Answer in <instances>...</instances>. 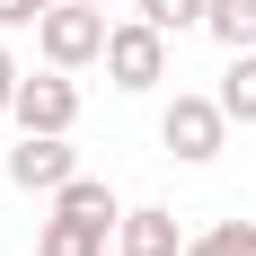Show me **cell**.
<instances>
[{
    "mask_svg": "<svg viewBox=\"0 0 256 256\" xmlns=\"http://www.w3.org/2000/svg\"><path fill=\"white\" fill-rule=\"evenodd\" d=\"M106 36H115V18L88 9V0H53L44 18H36V53H44L53 71H88V62H106Z\"/></svg>",
    "mask_w": 256,
    "mask_h": 256,
    "instance_id": "6da1fadb",
    "label": "cell"
},
{
    "mask_svg": "<svg viewBox=\"0 0 256 256\" xmlns=\"http://www.w3.org/2000/svg\"><path fill=\"white\" fill-rule=\"evenodd\" d=\"M106 238L115 230H88V221H62V212H53L44 238H36V256H106Z\"/></svg>",
    "mask_w": 256,
    "mask_h": 256,
    "instance_id": "9c48e42d",
    "label": "cell"
},
{
    "mask_svg": "<svg viewBox=\"0 0 256 256\" xmlns=\"http://www.w3.org/2000/svg\"><path fill=\"white\" fill-rule=\"evenodd\" d=\"M44 9H53V0H0V36H18V26H36Z\"/></svg>",
    "mask_w": 256,
    "mask_h": 256,
    "instance_id": "7c38bea8",
    "label": "cell"
},
{
    "mask_svg": "<svg viewBox=\"0 0 256 256\" xmlns=\"http://www.w3.org/2000/svg\"><path fill=\"white\" fill-rule=\"evenodd\" d=\"M88 9H124V0H88Z\"/></svg>",
    "mask_w": 256,
    "mask_h": 256,
    "instance_id": "9a60e30c",
    "label": "cell"
},
{
    "mask_svg": "<svg viewBox=\"0 0 256 256\" xmlns=\"http://www.w3.org/2000/svg\"><path fill=\"white\" fill-rule=\"evenodd\" d=\"M159 142H168V159L204 168V159H221V142H230V106H221V98H194V88H177V98L159 106Z\"/></svg>",
    "mask_w": 256,
    "mask_h": 256,
    "instance_id": "7a4b0ae2",
    "label": "cell"
},
{
    "mask_svg": "<svg viewBox=\"0 0 256 256\" xmlns=\"http://www.w3.org/2000/svg\"><path fill=\"white\" fill-rule=\"evenodd\" d=\"M186 256H221V248H212V230H204V238H186Z\"/></svg>",
    "mask_w": 256,
    "mask_h": 256,
    "instance_id": "5bb4252c",
    "label": "cell"
},
{
    "mask_svg": "<svg viewBox=\"0 0 256 256\" xmlns=\"http://www.w3.org/2000/svg\"><path fill=\"white\" fill-rule=\"evenodd\" d=\"M132 9H142L150 26H168V36H186V26H204V18H212V0H132Z\"/></svg>",
    "mask_w": 256,
    "mask_h": 256,
    "instance_id": "8fae6325",
    "label": "cell"
},
{
    "mask_svg": "<svg viewBox=\"0 0 256 256\" xmlns=\"http://www.w3.org/2000/svg\"><path fill=\"white\" fill-rule=\"evenodd\" d=\"M9 124L18 132H71L80 124V88H71V71H36V80H18V106H9Z\"/></svg>",
    "mask_w": 256,
    "mask_h": 256,
    "instance_id": "5b68a950",
    "label": "cell"
},
{
    "mask_svg": "<svg viewBox=\"0 0 256 256\" xmlns=\"http://www.w3.org/2000/svg\"><path fill=\"white\" fill-rule=\"evenodd\" d=\"M204 36H212L221 53H256V0H212Z\"/></svg>",
    "mask_w": 256,
    "mask_h": 256,
    "instance_id": "ba28073f",
    "label": "cell"
},
{
    "mask_svg": "<svg viewBox=\"0 0 256 256\" xmlns=\"http://www.w3.org/2000/svg\"><path fill=\"white\" fill-rule=\"evenodd\" d=\"M212 98L230 106V124H256V53H230V71H221Z\"/></svg>",
    "mask_w": 256,
    "mask_h": 256,
    "instance_id": "30bf717a",
    "label": "cell"
},
{
    "mask_svg": "<svg viewBox=\"0 0 256 256\" xmlns=\"http://www.w3.org/2000/svg\"><path fill=\"white\" fill-rule=\"evenodd\" d=\"M53 212H62V221H88V230H115V221H124V204H115L106 177H71L62 194H53Z\"/></svg>",
    "mask_w": 256,
    "mask_h": 256,
    "instance_id": "52a82bcc",
    "label": "cell"
},
{
    "mask_svg": "<svg viewBox=\"0 0 256 256\" xmlns=\"http://www.w3.org/2000/svg\"><path fill=\"white\" fill-rule=\"evenodd\" d=\"M106 80H115L124 98L159 88V80H168V26H150L142 9H132V18H115V36H106Z\"/></svg>",
    "mask_w": 256,
    "mask_h": 256,
    "instance_id": "3957f363",
    "label": "cell"
},
{
    "mask_svg": "<svg viewBox=\"0 0 256 256\" xmlns=\"http://www.w3.org/2000/svg\"><path fill=\"white\" fill-rule=\"evenodd\" d=\"M115 256H186L177 212H159V204H132L124 221H115Z\"/></svg>",
    "mask_w": 256,
    "mask_h": 256,
    "instance_id": "8992f818",
    "label": "cell"
},
{
    "mask_svg": "<svg viewBox=\"0 0 256 256\" xmlns=\"http://www.w3.org/2000/svg\"><path fill=\"white\" fill-rule=\"evenodd\" d=\"M71 177H80L71 132H18V150H9V186L18 194H62Z\"/></svg>",
    "mask_w": 256,
    "mask_h": 256,
    "instance_id": "277c9868",
    "label": "cell"
},
{
    "mask_svg": "<svg viewBox=\"0 0 256 256\" xmlns=\"http://www.w3.org/2000/svg\"><path fill=\"white\" fill-rule=\"evenodd\" d=\"M18 80H26V71H18V53L0 44V115H9V106H18Z\"/></svg>",
    "mask_w": 256,
    "mask_h": 256,
    "instance_id": "4fadbf2b",
    "label": "cell"
}]
</instances>
